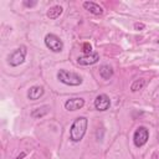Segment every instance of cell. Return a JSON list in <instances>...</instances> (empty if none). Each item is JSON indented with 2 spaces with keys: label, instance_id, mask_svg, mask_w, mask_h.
Returning a JSON list of instances; mask_svg holds the SVG:
<instances>
[{
  "label": "cell",
  "instance_id": "cell-14",
  "mask_svg": "<svg viewBox=\"0 0 159 159\" xmlns=\"http://www.w3.org/2000/svg\"><path fill=\"white\" fill-rule=\"evenodd\" d=\"M144 84H145V81H144L143 78L135 80V81L132 83V86H130V89H132V92H137V91L142 89V88L144 87Z\"/></svg>",
  "mask_w": 159,
  "mask_h": 159
},
{
  "label": "cell",
  "instance_id": "cell-13",
  "mask_svg": "<svg viewBox=\"0 0 159 159\" xmlns=\"http://www.w3.org/2000/svg\"><path fill=\"white\" fill-rule=\"evenodd\" d=\"M50 111V107L48 106H42V107H39V108H35L32 112H31V116L34 118H40V117H43L48 113Z\"/></svg>",
  "mask_w": 159,
  "mask_h": 159
},
{
  "label": "cell",
  "instance_id": "cell-17",
  "mask_svg": "<svg viewBox=\"0 0 159 159\" xmlns=\"http://www.w3.org/2000/svg\"><path fill=\"white\" fill-rule=\"evenodd\" d=\"M36 4H37L36 1H27V0H25V1H24V5H25V6H27V7H32V6H35Z\"/></svg>",
  "mask_w": 159,
  "mask_h": 159
},
{
  "label": "cell",
  "instance_id": "cell-4",
  "mask_svg": "<svg viewBox=\"0 0 159 159\" xmlns=\"http://www.w3.org/2000/svg\"><path fill=\"white\" fill-rule=\"evenodd\" d=\"M45 45L47 46V48H50L53 52H61L63 48L62 40L53 34H47L45 36Z\"/></svg>",
  "mask_w": 159,
  "mask_h": 159
},
{
  "label": "cell",
  "instance_id": "cell-5",
  "mask_svg": "<svg viewBox=\"0 0 159 159\" xmlns=\"http://www.w3.org/2000/svg\"><path fill=\"white\" fill-rule=\"evenodd\" d=\"M148 138H149V132L145 127H138L137 130L134 132V135H133V140H134V144L135 147H143L147 142H148Z\"/></svg>",
  "mask_w": 159,
  "mask_h": 159
},
{
  "label": "cell",
  "instance_id": "cell-9",
  "mask_svg": "<svg viewBox=\"0 0 159 159\" xmlns=\"http://www.w3.org/2000/svg\"><path fill=\"white\" fill-rule=\"evenodd\" d=\"M83 7L86 9V10H88L91 14H93V15H102L103 14V9L98 5V4H96V2H93V1H84L83 2Z\"/></svg>",
  "mask_w": 159,
  "mask_h": 159
},
{
  "label": "cell",
  "instance_id": "cell-3",
  "mask_svg": "<svg viewBox=\"0 0 159 159\" xmlns=\"http://www.w3.org/2000/svg\"><path fill=\"white\" fill-rule=\"evenodd\" d=\"M26 53H27V51H26V47H25V46L17 47V48L9 56V63H10V66H12V67L20 66V65L25 61Z\"/></svg>",
  "mask_w": 159,
  "mask_h": 159
},
{
  "label": "cell",
  "instance_id": "cell-18",
  "mask_svg": "<svg viewBox=\"0 0 159 159\" xmlns=\"http://www.w3.org/2000/svg\"><path fill=\"white\" fill-rule=\"evenodd\" d=\"M25 155H26V153H24V152H22V153H20L15 159H24V158H25Z\"/></svg>",
  "mask_w": 159,
  "mask_h": 159
},
{
  "label": "cell",
  "instance_id": "cell-6",
  "mask_svg": "<svg viewBox=\"0 0 159 159\" xmlns=\"http://www.w3.org/2000/svg\"><path fill=\"white\" fill-rule=\"evenodd\" d=\"M109 106H111V99H109V97L107 94L102 93V94H98L96 97V99H94V107H96L97 111H101V112L107 111L109 108Z\"/></svg>",
  "mask_w": 159,
  "mask_h": 159
},
{
  "label": "cell",
  "instance_id": "cell-16",
  "mask_svg": "<svg viewBox=\"0 0 159 159\" xmlns=\"http://www.w3.org/2000/svg\"><path fill=\"white\" fill-rule=\"evenodd\" d=\"M134 29L138 30V31H140V30H144L145 29V25L143 22H135L134 24Z\"/></svg>",
  "mask_w": 159,
  "mask_h": 159
},
{
  "label": "cell",
  "instance_id": "cell-11",
  "mask_svg": "<svg viewBox=\"0 0 159 159\" xmlns=\"http://www.w3.org/2000/svg\"><path fill=\"white\" fill-rule=\"evenodd\" d=\"M62 11H63V9L60 6V5H55V6H52V7H50L48 9V11H47V17L48 19H51V20H55V19H57V17H60V15L62 14Z\"/></svg>",
  "mask_w": 159,
  "mask_h": 159
},
{
  "label": "cell",
  "instance_id": "cell-10",
  "mask_svg": "<svg viewBox=\"0 0 159 159\" xmlns=\"http://www.w3.org/2000/svg\"><path fill=\"white\" fill-rule=\"evenodd\" d=\"M42 94H43V87H41V86H32V87L29 89V92H27V97H29V99H31V101L39 99Z\"/></svg>",
  "mask_w": 159,
  "mask_h": 159
},
{
  "label": "cell",
  "instance_id": "cell-12",
  "mask_svg": "<svg viewBox=\"0 0 159 159\" xmlns=\"http://www.w3.org/2000/svg\"><path fill=\"white\" fill-rule=\"evenodd\" d=\"M99 75L103 80H109L113 76V68L108 65H103L99 67Z\"/></svg>",
  "mask_w": 159,
  "mask_h": 159
},
{
  "label": "cell",
  "instance_id": "cell-15",
  "mask_svg": "<svg viewBox=\"0 0 159 159\" xmlns=\"http://www.w3.org/2000/svg\"><path fill=\"white\" fill-rule=\"evenodd\" d=\"M82 48H83V52H84V55L92 53V46H91L88 42H84V43H83V46H82Z\"/></svg>",
  "mask_w": 159,
  "mask_h": 159
},
{
  "label": "cell",
  "instance_id": "cell-7",
  "mask_svg": "<svg viewBox=\"0 0 159 159\" xmlns=\"http://www.w3.org/2000/svg\"><path fill=\"white\" fill-rule=\"evenodd\" d=\"M84 106V99L83 98H70L65 102V108L70 112L81 109Z\"/></svg>",
  "mask_w": 159,
  "mask_h": 159
},
{
  "label": "cell",
  "instance_id": "cell-2",
  "mask_svg": "<svg viewBox=\"0 0 159 159\" xmlns=\"http://www.w3.org/2000/svg\"><path fill=\"white\" fill-rule=\"evenodd\" d=\"M57 78L60 82L67 86H80L82 83V77L75 72H70L66 70H60L57 72Z\"/></svg>",
  "mask_w": 159,
  "mask_h": 159
},
{
  "label": "cell",
  "instance_id": "cell-1",
  "mask_svg": "<svg viewBox=\"0 0 159 159\" xmlns=\"http://www.w3.org/2000/svg\"><path fill=\"white\" fill-rule=\"evenodd\" d=\"M87 124L88 120L86 117H78L73 120L71 129H70V138L73 142H80L83 135L86 134V129H87Z\"/></svg>",
  "mask_w": 159,
  "mask_h": 159
},
{
  "label": "cell",
  "instance_id": "cell-8",
  "mask_svg": "<svg viewBox=\"0 0 159 159\" xmlns=\"http://www.w3.org/2000/svg\"><path fill=\"white\" fill-rule=\"evenodd\" d=\"M99 60V55L97 52H92V53H88V55H83V56H80L77 58V62L82 66H88V65H93L96 63L97 61Z\"/></svg>",
  "mask_w": 159,
  "mask_h": 159
}]
</instances>
